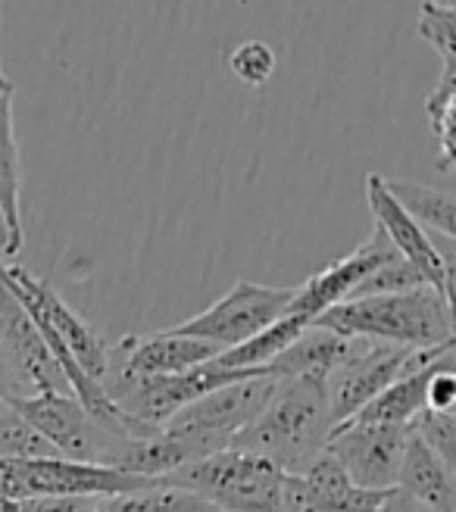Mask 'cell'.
<instances>
[{
	"label": "cell",
	"instance_id": "277c9868",
	"mask_svg": "<svg viewBox=\"0 0 456 512\" xmlns=\"http://www.w3.org/2000/svg\"><path fill=\"white\" fill-rule=\"evenodd\" d=\"M275 388L278 381L269 375L225 384V388H216L194 400L191 406L179 409L160 431L182 441L194 459L213 456L232 447L238 434L263 413V406L269 403Z\"/></svg>",
	"mask_w": 456,
	"mask_h": 512
},
{
	"label": "cell",
	"instance_id": "3957f363",
	"mask_svg": "<svg viewBox=\"0 0 456 512\" xmlns=\"http://www.w3.org/2000/svg\"><path fill=\"white\" fill-rule=\"evenodd\" d=\"M285 475L269 459L244 450H219L213 456L175 469L160 484L182 488L219 512H282Z\"/></svg>",
	"mask_w": 456,
	"mask_h": 512
},
{
	"label": "cell",
	"instance_id": "5b68a950",
	"mask_svg": "<svg viewBox=\"0 0 456 512\" xmlns=\"http://www.w3.org/2000/svg\"><path fill=\"white\" fill-rule=\"evenodd\" d=\"M257 375L266 372H232L216 363L197 366L182 375H125L107 369V375L100 378V388H104L110 403L125 419H132L144 428H163L179 409L191 406L204 394Z\"/></svg>",
	"mask_w": 456,
	"mask_h": 512
},
{
	"label": "cell",
	"instance_id": "7402d4cb",
	"mask_svg": "<svg viewBox=\"0 0 456 512\" xmlns=\"http://www.w3.org/2000/svg\"><path fill=\"white\" fill-rule=\"evenodd\" d=\"M419 288H428V281L403 260L400 253H394L385 266H378L363 285L350 294V300H363V297H388V294H410V291H419Z\"/></svg>",
	"mask_w": 456,
	"mask_h": 512
},
{
	"label": "cell",
	"instance_id": "8992f818",
	"mask_svg": "<svg viewBox=\"0 0 456 512\" xmlns=\"http://www.w3.org/2000/svg\"><path fill=\"white\" fill-rule=\"evenodd\" d=\"M453 356V344L432 347V350H407V347H391V344H375L369 341L357 356L335 369L325 381L328 394V413H332V425H344L353 419L366 403H372L382 394L391 381L422 372L441 360Z\"/></svg>",
	"mask_w": 456,
	"mask_h": 512
},
{
	"label": "cell",
	"instance_id": "7c38bea8",
	"mask_svg": "<svg viewBox=\"0 0 456 512\" xmlns=\"http://www.w3.org/2000/svg\"><path fill=\"white\" fill-rule=\"evenodd\" d=\"M394 253L397 250L391 247V241L375 228L372 238L363 247L341 256L338 263L325 266L322 272H316L313 278L303 281L300 288H294V297L288 303L285 316H303V319L313 322L319 313L350 300V294L357 291L378 266H385Z\"/></svg>",
	"mask_w": 456,
	"mask_h": 512
},
{
	"label": "cell",
	"instance_id": "d4e9b609",
	"mask_svg": "<svg viewBox=\"0 0 456 512\" xmlns=\"http://www.w3.org/2000/svg\"><path fill=\"white\" fill-rule=\"evenodd\" d=\"M228 69L235 72V79L247 88H260L272 79L275 72V50L266 41H241L232 54H228Z\"/></svg>",
	"mask_w": 456,
	"mask_h": 512
},
{
	"label": "cell",
	"instance_id": "ffe728a7",
	"mask_svg": "<svg viewBox=\"0 0 456 512\" xmlns=\"http://www.w3.org/2000/svg\"><path fill=\"white\" fill-rule=\"evenodd\" d=\"M453 107H456V60L441 63V82L425 97V113L432 122V132L441 150L438 169L453 172Z\"/></svg>",
	"mask_w": 456,
	"mask_h": 512
},
{
	"label": "cell",
	"instance_id": "9a60e30c",
	"mask_svg": "<svg viewBox=\"0 0 456 512\" xmlns=\"http://www.w3.org/2000/svg\"><path fill=\"white\" fill-rule=\"evenodd\" d=\"M13 94H0V263H13V256L25 244L22 232V175H19V147L13 135Z\"/></svg>",
	"mask_w": 456,
	"mask_h": 512
},
{
	"label": "cell",
	"instance_id": "8fae6325",
	"mask_svg": "<svg viewBox=\"0 0 456 512\" xmlns=\"http://www.w3.org/2000/svg\"><path fill=\"white\" fill-rule=\"evenodd\" d=\"M0 356L10 366L22 397L72 394L38 328L4 288H0Z\"/></svg>",
	"mask_w": 456,
	"mask_h": 512
},
{
	"label": "cell",
	"instance_id": "d6986e66",
	"mask_svg": "<svg viewBox=\"0 0 456 512\" xmlns=\"http://www.w3.org/2000/svg\"><path fill=\"white\" fill-rule=\"evenodd\" d=\"M388 194L400 203L403 213L413 216L422 228L432 225L435 232L450 244L456 235V197L447 188H428L419 182H407V178H385Z\"/></svg>",
	"mask_w": 456,
	"mask_h": 512
},
{
	"label": "cell",
	"instance_id": "f1b7e54d",
	"mask_svg": "<svg viewBox=\"0 0 456 512\" xmlns=\"http://www.w3.org/2000/svg\"><path fill=\"white\" fill-rule=\"evenodd\" d=\"M16 509V503H4V500H0V512H13Z\"/></svg>",
	"mask_w": 456,
	"mask_h": 512
},
{
	"label": "cell",
	"instance_id": "4316f807",
	"mask_svg": "<svg viewBox=\"0 0 456 512\" xmlns=\"http://www.w3.org/2000/svg\"><path fill=\"white\" fill-rule=\"evenodd\" d=\"M453 406H456V375H453V369H441L428 378L425 409H435V413H453Z\"/></svg>",
	"mask_w": 456,
	"mask_h": 512
},
{
	"label": "cell",
	"instance_id": "ac0fdd59",
	"mask_svg": "<svg viewBox=\"0 0 456 512\" xmlns=\"http://www.w3.org/2000/svg\"><path fill=\"white\" fill-rule=\"evenodd\" d=\"M307 328H310V319L282 316L278 322H272L269 328H263L260 335L247 338L244 344H238L232 350H222L213 363L222 366V369H232V372H266Z\"/></svg>",
	"mask_w": 456,
	"mask_h": 512
},
{
	"label": "cell",
	"instance_id": "484cf974",
	"mask_svg": "<svg viewBox=\"0 0 456 512\" xmlns=\"http://www.w3.org/2000/svg\"><path fill=\"white\" fill-rule=\"evenodd\" d=\"M13 512H104V497H38L16 503Z\"/></svg>",
	"mask_w": 456,
	"mask_h": 512
},
{
	"label": "cell",
	"instance_id": "7a4b0ae2",
	"mask_svg": "<svg viewBox=\"0 0 456 512\" xmlns=\"http://www.w3.org/2000/svg\"><path fill=\"white\" fill-rule=\"evenodd\" d=\"M310 325L341 338H363L407 350H432L453 344V303H447L432 288H419L410 294L344 300L332 310L319 313Z\"/></svg>",
	"mask_w": 456,
	"mask_h": 512
},
{
	"label": "cell",
	"instance_id": "83f0119b",
	"mask_svg": "<svg viewBox=\"0 0 456 512\" xmlns=\"http://www.w3.org/2000/svg\"><path fill=\"white\" fill-rule=\"evenodd\" d=\"M375 512H435V509H428V506H422L419 500H413V497H407L403 491H388L385 494V500L378 503V509Z\"/></svg>",
	"mask_w": 456,
	"mask_h": 512
},
{
	"label": "cell",
	"instance_id": "5bb4252c",
	"mask_svg": "<svg viewBox=\"0 0 456 512\" xmlns=\"http://www.w3.org/2000/svg\"><path fill=\"white\" fill-rule=\"evenodd\" d=\"M369 341L363 338H341L325 328H307L303 335L278 356L266 369L275 381H328L335 369H341L350 356H357Z\"/></svg>",
	"mask_w": 456,
	"mask_h": 512
},
{
	"label": "cell",
	"instance_id": "6da1fadb",
	"mask_svg": "<svg viewBox=\"0 0 456 512\" xmlns=\"http://www.w3.org/2000/svg\"><path fill=\"white\" fill-rule=\"evenodd\" d=\"M332 413L322 381H278L275 394L228 450L269 459L288 475H303L325 453L332 434Z\"/></svg>",
	"mask_w": 456,
	"mask_h": 512
},
{
	"label": "cell",
	"instance_id": "9c48e42d",
	"mask_svg": "<svg viewBox=\"0 0 456 512\" xmlns=\"http://www.w3.org/2000/svg\"><path fill=\"white\" fill-rule=\"evenodd\" d=\"M410 428L344 422L328 434L325 453L341 466V472L363 491L397 488V472L407 453Z\"/></svg>",
	"mask_w": 456,
	"mask_h": 512
},
{
	"label": "cell",
	"instance_id": "4fadbf2b",
	"mask_svg": "<svg viewBox=\"0 0 456 512\" xmlns=\"http://www.w3.org/2000/svg\"><path fill=\"white\" fill-rule=\"evenodd\" d=\"M219 356V350L207 341H194L157 331V335H129L110 347L107 369L125 375H182L197 366H207Z\"/></svg>",
	"mask_w": 456,
	"mask_h": 512
},
{
	"label": "cell",
	"instance_id": "52a82bcc",
	"mask_svg": "<svg viewBox=\"0 0 456 512\" xmlns=\"http://www.w3.org/2000/svg\"><path fill=\"white\" fill-rule=\"evenodd\" d=\"M294 297V288H269L253 285V281H238L222 300L207 306L204 313L191 316L188 322L169 328L172 335L207 341L219 353L244 344L247 338L260 335L263 328L278 322L288 313V303Z\"/></svg>",
	"mask_w": 456,
	"mask_h": 512
},
{
	"label": "cell",
	"instance_id": "2e32d148",
	"mask_svg": "<svg viewBox=\"0 0 456 512\" xmlns=\"http://www.w3.org/2000/svg\"><path fill=\"white\" fill-rule=\"evenodd\" d=\"M397 491H403L407 497L419 500L422 506L435 509V512H456L453 469L444 466L413 431H410L407 453H403V463L397 472Z\"/></svg>",
	"mask_w": 456,
	"mask_h": 512
},
{
	"label": "cell",
	"instance_id": "e0dca14e",
	"mask_svg": "<svg viewBox=\"0 0 456 512\" xmlns=\"http://www.w3.org/2000/svg\"><path fill=\"white\" fill-rule=\"evenodd\" d=\"M441 369H453V356L447 360L428 366L422 372L413 375H403L397 381H391L388 388L378 394L372 403H366L363 409L353 419L347 422H369V425H397V428H410L413 419L425 409V388H428V378Z\"/></svg>",
	"mask_w": 456,
	"mask_h": 512
},
{
	"label": "cell",
	"instance_id": "603a6c76",
	"mask_svg": "<svg viewBox=\"0 0 456 512\" xmlns=\"http://www.w3.org/2000/svg\"><path fill=\"white\" fill-rule=\"evenodd\" d=\"M410 431L432 450L444 466L456 472V416L453 413H435V409H422L413 419Z\"/></svg>",
	"mask_w": 456,
	"mask_h": 512
},
{
	"label": "cell",
	"instance_id": "ba28073f",
	"mask_svg": "<svg viewBox=\"0 0 456 512\" xmlns=\"http://www.w3.org/2000/svg\"><path fill=\"white\" fill-rule=\"evenodd\" d=\"M10 406L63 459H72V463H91V466L107 469L119 441H125V438L110 434L107 428H100L72 394L16 397V400H10Z\"/></svg>",
	"mask_w": 456,
	"mask_h": 512
},
{
	"label": "cell",
	"instance_id": "cb8c5ba5",
	"mask_svg": "<svg viewBox=\"0 0 456 512\" xmlns=\"http://www.w3.org/2000/svg\"><path fill=\"white\" fill-rule=\"evenodd\" d=\"M419 38L428 41L441 63L456 60V7L453 4H419Z\"/></svg>",
	"mask_w": 456,
	"mask_h": 512
},
{
	"label": "cell",
	"instance_id": "44dd1931",
	"mask_svg": "<svg viewBox=\"0 0 456 512\" xmlns=\"http://www.w3.org/2000/svg\"><path fill=\"white\" fill-rule=\"evenodd\" d=\"M60 453L25 422L10 400H0V459H57Z\"/></svg>",
	"mask_w": 456,
	"mask_h": 512
},
{
	"label": "cell",
	"instance_id": "30bf717a",
	"mask_svg": "<svg viewBox=\"0 0 456 512\" xmlns=\"http://www.w3.org/2000/svg\"><path fill=\"white\" fill-rule=\"evenodd\" d=\"M366 200L378 232L428 281V288L438 291L447 303H453V256L441 253L432 235L413 216L403 213L400 203L388 194L382 175H366Z\"/></svg>",
	"mask_w": 456,
	"mask_h": 512
}]
</instances>
